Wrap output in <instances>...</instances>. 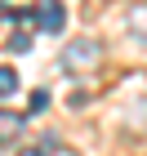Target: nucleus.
Returning <instances> with one entry per match:
<instances>
[{
	"label": "nucleus",
	"instance_id": "1",
	"mask_svg": "<svg viewBox=\"0 0 147 156\" xmlns=\"http://www.w3.org/2000/svg\"><path fill=\"white\" fill-rule=\"evenodd\" d=\"M98 62H103V45H98L94 36H80V40H72V45L62 49L58 67H62V72H72V76H85V72H94Z\"/></svg>",
	"mask_w": 147,
	"mask_h": 156
},
{
	"label": "nucleus",
	"instance_id": "2",
	"mask_svg": "<svg viewBox=\"0 0 147 156\" xmlns=\"http://www.w3.org/2000/svg\"><path fill=\"white\" fill-rule=\"evenodd\" d=\"M27 23L40 27L45 36H58L62 27H67V9H62V0H36V5L27 9Z\"/></svg>",
	"mask_w": 147,
	"mask_h": 156
},
{
	"label": "nucleus",
	"instance_id": "3",
	"mask_svg": "<svg viewBox=\"0 0 147 156\" xmlns=\"http://www.w3.org/2000/svg\"><path fill=\"white\" fill-rule=\"evenodd\" d=\"M23 129H27V116H23V112L0 107V147H13L18 138H23Z\"/></svg>",
	"mask_w": 147,
	"mask_h": 156
},
{
	"label": "nucleus",
	"instance_id": "4",
	"mask_svg": "<svg viewBox=\"0 0 147 156\" xmlns=\"http://www.w3.org/2000/svg\"><path fill=\"white\" fill-rule=\"evenodd\" d=\"M13 94H18V72L9 62H0V98H13Z\"/></svg>",
	"mask_w": 147,
	"mask_h": 156
},
{
	"label": "nucleus",
	"instance_id": "5",
	"mask_svg": "<svg viewBox=\"0 0 147 156\" xmlns=\"http://www.w3.org/2000/svg\"><path fill=\"white\" fill-rule=\"evenodd\" d=\"M27 49H31V36H27V31H18V36L9 40V54H27Z\"/></svg>",
	"mask_w": 147,
	"mask_h": 156
},
{
	"label": "nucleus",
	"instance_id": "6",
	"mask_svg": "<svg viewBox=\"0 0 147 156\" xmlns=\"http://www.w3.org/2000/svg\"><path fill=\"white\" fill-rule=\"evenodd\" d=\"M49 107V89H36V94H31V112H45Z\"/></svg>",
	"mask_w": 147,
	"mask_h": 156
},
{
	"label": "nucleus",
	"instance_id": "7",
	"mask_svg": "<svg viewBox=\"0 0 147 156\" xmlns=\"http://www.w3.org/2000/svg\"><path fill=\"white\" fill-rule=\"evenodd\" d=\"M23 156H45V147H27V152Z\"/></svg>",
	"mask_w": 147,
	"mask_h": 156
},
{
	"label": "nucleus",
	"instance_id": "8",
	"mask_svg": "<svg viewBox=\"0 0 147 156\" xmlns=\"http://www.w3.org/2000/svg\"><path fill=\"white\" fill-rule=\"evenodd\" d=\"M0 5H5V0H0Z\"/></svg>",
	"mask_w": 147,
	"mask_h": 156
}]
</instances>
